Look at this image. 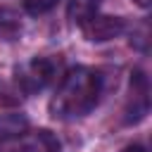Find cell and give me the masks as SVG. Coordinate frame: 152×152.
<instances>
[{
    "label": "cell",
    "instance_id": "8992f818",
    "mask_svg": "<svg viewBox=\"0 0 152 152\" xmlns=\"http://www.w3.org/2000/svg\"><path fill=\"white\" fill-rule=\"evenodd\" d=\"M28 128V119L21 112H5L0 114V145L17 140L19 135H24Z\"/></svg>",
    "mask_w": 152,
    "mask_h": 152
},
{
    "label": "cell",
    "instance_id": "9c48e42d",
    "mask_svg": "<svg viewBox=\"0 0 152 152\" xmlns=\"http://www.w3.org/2000/svg\"><path fill=\"white\" fill-rule=\"evenodd\" d=\"M57 2H59V0H21L24 10H26L28 14H45V12H50Z\"/></svg>",
    "mask_w": 152,
    "mask_h": 152
},
{
    "label": "cell",
    "instance_id": "277c9868",
    "mask_svg": "<svg viewBox=\"0 0 152 152\" xmlns=\"http://www.w3.org/2000/svg\"><path fill=\"white\" fill-rule=\"evenodd\" d=\"M126 28V21L121 17H109V14H95L90 17L86 24H81V31L83 36L90 40V43H104V40H112L116 36H121Z\"/></svg>",
    "mask_w": 152,
    "mask_h": 152
},
{
    "label": "cell",
    "instance_id": "6da1fadb",
    "mask_svg": "<svg viewBox=\"0 0 152 152\" xmlns=\"http://www.w3.org/2000/svg\"><path fill=\"white\" fill-rule=\"evenodd\" d=\"M100 95H102L100 74L88 66H74L62 76L50 100V112L55 119H62V121L81 119L95 109Z\"/></svg>",
    "mask_w": 152,
    "mask_h": 152
},
{
    "label": "cell",
    "instance_id": "3957f363",
    "mask_svg": "<svg viewBox=\"0 0 152 152\" xmlns=\"http://www.w3.org/2000/svg\"><path fill=\"white\" fill-rule=\"evenodd\" d=\"M150 109V88H147V76L135 69L131 74V95L124 109V121L126 124H138L140 119H145Z\"/></svg>",
    "mask_w": 152,
    "mask_h": 152
},
{
    "label": "cell",
    "instance_id": "ba28073f",
    "mask_svg": "<svg viewBox=\"0 0 152 152\" xmlns=\"http://www.w3.org/2000/svg\"><path fill=\"white\" fill-rule=\"evenodd\" d=\"M21 33V19L12 7H0V38L14 40Z\"/></svg>",
    "mask_w": 152,
    "mask_h": 152
},
{
    "label": "cell",
    "instance_id": "8fae6325",
    "mask_svg": "<svg viewBox=\"0 0 152 152\" xmlns=\"http://www.w3.org/2000/svg\"><path fill=\"white\" fill-rule=\"evenodd\" d=\"M135 5H140V7H150V0H133Z\"/></svg>",
    "mask_w": 152,
    "mask_h": 152
},
{
    "label": "cell",
    "instance_id": "30bf717a",
    "mask_svg": "<svg viewBox=\"0 0 152 152\" xmlns=\"http://www.w3.org/2000/svg\"><path fill=\"white\" fill-rule=\"evenodd\" d=\"M124 152H147V150H145L142 145H131V147H126Z\"/></svg>",
    "mask_w": 152,
    "mask_h": 152
},
{
    "label": "cell",
    "instance_id": "52a82bcc",
    "mask_svg": "<svg viewBox=\"0 0 152 152\" xmlns=\"http://www.w3.org/2000/svg\"><path fill=\"white\" fill-rule=\"evenodd\" d=\"M100 5H102V0H71L66 14H69V19H71L74 24L81 26V24H86L90 17L97 14Z\"/></svg>",
    "mask_w": 152,
    "mask_h": 152
},
{
    "label": "cell",
    "instance_id": "7a4b0ae2",
    "mask_svg": "<svg viewBox=\"0 0 152 152\" xmlns=\"http://www.w3.org/2000/svg\"><path fill=\"white\" fill-rule=\"evenodd\" d=\"M57 69H59V62H55L52 57H36L19 69L17 81L26 93H36V90H43L55 78Z\"/></svg>",
    "mask_w": 152,
    "mask_h": 152
},
{
    "label": "cell",
    "instance_id": "5b68a950",
    "mask_svg": "<svg viewBox=\"0 0 152 152\" xmlns=\"http://www.w3.org/2000/svg\"><path fill=\"white\" fill-rule=\"evenodd\" d=\"M10 152H62V142L52 131L40 128V131L19 135Z\"/></svg>",
    "mask_w": 152,
    "mask_h": 152
}]
</instances>
